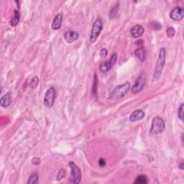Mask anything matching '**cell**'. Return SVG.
<instances>
[{"label": "cell", "mask_w": 184, "mask_h": 184, "mask_svg": "<svg viewBox=\"0 0 184 184\" xmlns=\"http://www.w3.org/2000/svg\"><path fill=\"white\" fill-rule=\"evenodd\" d=\"M165 59H166V51L164 48H162L160 50V52H159L158 58H157L155 70L153 72V76H152V81H153L158 80L159 78L161 76L165 65Z\"/></svg>", "instance_id": "1"}, {"label": "cell", "mask_w": 184, "mask_h": 184, "mask_svg": "<svg viewBox=\"0 0 184 184\" xmlns=\"http://www.w3.org/2000/svg\"><path fill=\"white\" fill-rule=\"evenodd\" d=\"M130 89V84L129 82H126L122 85L117 86L109 94V98L111 99H114V100L122 99L127 94Z\"/></svg>", "instance_id": "2"}, {"label": "cell", "mask_w": 184, "mask_h": 184, "mask_svg": "<svg viewBox=\"0 0 184 184\" xmlns=\"http://www.w3.org/2000/svg\"><path fill=\"white\" fill-rule=\"evenodd\" d=\"M165 128V122L161 117H155L152 119L151 128L150 130V135H157L162 133Z\"/></svg>", "instance_id": "3"}, {"label": "cell", "mask_w": 184, "mask_h": 184, "mask_svg": "<svg viewBox=\"0 0 184 184\" xmlns=\"http://www.w3.org/2000/svg\"><path fill=\"white\" fill-rule=\"evenodd\" d=\"M103 29V22L101 18H97L93 25V27L90 35V42L94 43L97 41L99 35Z\"/></svg>", "instance_id": "4"}, {"label": "cell", "mask_w": 184, "mask_h": 184, "mask_svg": "<svg viewBox=\"0 0 184 184\" xmlns=\"http://www.w3.org/2000/svg\"><path fill=\"white\" fill-rule=\"evenodd\" d=\"M56 97V90L53 87H51L46 92L44 97V105L47 108H51L53 106Z\"/></svg>", "instance_id": "5"}, {"label": "cell", "mask_w": 184, "mask_h": 184, "mask_svg": "<svg viewBox=\"0 0 184 184\" xmlns=\"http://www.w3.org/2000/svg\"><path fill=\"white\" fill-rule=\"evenodd\" d=\"M71 168V180L74 183H79L81 180V169L74 162H70L69 163Z\"/></svg>", "instance_id": "6"}, {"label": "cell", "mask_w": 184, "mask_h": 184, "mask_svg": "<svg viewBox=\"0 0 184 184\" xmlns=\"http://www.w3.org/2000/svg\"><path fill=\"white\" fill-rule=\"evenodd\" d=\"M146 84V79L144 75H140L135 81V84L132 86V92L133 94H137L142 92Z\"/></svg>", "instance_id": "7"}, {"label": "cell", "mask_w": 184, "mask_h": 184, "mask_svg": "<svg viewBox=\"0 0 184 184\" xmlns=\"http://www.w3.org/2000/svg\"><path fill=\"white\" fill-rule=\"evenodd\" d=\"M170 17L174 21H180L183 19L184 16L183 8L175 6L170 12Z\"/></svg>", "instance_id": "8"}, {"label": "cell", "mask_w": 184, "mask_h": 184, "mask_svg": "<svg viewBox=\"0 0 184 184\" xmlns=\"http://www.w3.org/2000/svg\"><path fill=\"white\" fill-rule=\"evenodd\" d=\"M79 37V33L73 30H68L64 33V38L65 40L69 43H74V41L77 40Z\"/></svg>", "instance_id": "9"}, {"label": "cell", "mask_w": 184, "mask_h": 184, "mask_svg": "<svg viewBox=\"0 0 184 184\" xmlns=\"http://www.w3.org/2000/svg\"><path fill=\"white\" fill-rule=\"evenodd\" d=\"M145 113L144 111L142 109H138V110H135L130 114V122H137V121L142 120V119L145 117Z\"/></svg>", "instance_id": "10"}, {"label": "cell", "mask_w": 184, "mask_h": 184, "mask_svg": "<svg viewBox=\"0 0 184 184\" xmlns=\"http://www.w3.org/2000/svg\"><path fill=\"white\" fill-rule=\"evenodd\" d=\"M144 32H145V29L140 25H136L132 27V29L130 30L131 35H132V37L135 38H138L141 37Z\"/></svg>", "instance_id": "11"}, {"label": "cell", "mask_w": 184, "mask_h": 184, "mask_svg": "<svg viewBox=\"0 0 184 184\" xmlns=\"http://www.w3.org/2000/svg\"><path fill=\"white\" fill-rule=\"evenodd\" d=\"M63 22V16L61 14H58L55 17L53 21L52 25H51V28L53 30H59L61 27Z\"/></svg>", "instance_id": "12"}, {"label": "cell", "mask_w": 184, "mask_h": 184, "mask_svg": "<svg viewBox=\"0 0 184 184\" xmlns=\"http://www.w3.org/2000/svg\"><path fill=\"white\" fill-rule=\"evenodd\" d=\"M12 102V95L10 92H8L7 94H6L5 95L3 96L1 98V100H0V105L1 107H8L10 105Z\"/></svg>", "instance_id": "13"}, {"label": "cell", "mask_w": 184, "mask_h": 184, "mask_svg": "<svg viewBox=\"0 0 184 184\" xmlns=\"http://www.w3.org/2000/svg\"><path fill=\"white\" fill-rule=\"evenodd\" d=\"M19 19H20V14H19V11L15 9V10L14 11V15H13V17L12 18V19L10 20V25L12 27H15V26H17L19 24Z\"/></svg>", "instance_id": "14"}, {"label": "cell", "mask_w": 184, "mask_h": 184, "mask_svg": "<svg viewBox=\"0 0 184 184\" xmlns=\"http://www.w3.org/2000/svg\"><path fill=\"white\" fill-rule=\"evenodd\" d=\"M135 56L141 62H143L145 59V51L142 47L139 48L135 51Z\"/></svg>", "instance_id": "15"}, {"label": "cell", "mask_w": 184, "mask_h": 184, "mask_svg": "<svg viewBox=\"0 0 184 184\" xmlns=\"http://www.w3.org/2000/svg\"><path fill=\"white\" fill-rule=\"evenodd\" d=\"M119 9V3L117 2V4H115L113 7L111 9L110 12L109 13V18L110 19H113L114 17H115L116 15L117 14V12H118Z\"/></svg>", "instance_id": "16"}, {"label": "cell", "mask_w": 184, "mask_h": 184, "mask_svg": "<svg viewBox=\"0 0 184 184\" xmlns=\"http://www.w3.org/2000/svg\"><path fill=\"white\" fill-rule=\"evenodd\" d=\"M147 183H148V180H147V177L143 175H139L134 182V183L137 184H146Z\"/></svg>", "instance_id": "17"}, {"label": "cell", "mask_w": 184, "mask_h": 184, "mask_svg": "<svg viewBox=\"0 0 184 184\" xmlns=\"http://www.w3.org/2000/svg\"><path fill=\"white\" fill-rule=\"evenodd\" d=\"M99 69H100V71H102V72H104V73L107 72V71H109V70H110L111 68H110V66H109L108 61L104 62V63H102L100 64V66H99Z\"/></svg>", "instance_id": "18"}, {"label": "cell", "mask_w": 184, "mask_h": 184, "mask_svg": "<svg viewBox=\"0 0 184 184\" xmlns=\"http://www.w3.org/2000/svg\"><path fill=\"white\" fill-rule=\"evenodd\" d=\"M38 179H39V176H38V174L36 173H32V175H30V177L29 178V180H27V183H37L38 182Z\"/></svg>", "instance_id": "19"}, {"label": "cell", "mask_w": 184, "mask_h": 184, "mask_svg": "<svg viewBox=\"0 0 184 184\" xmlns=\"http://www.w3.org/2000/svg\"><path fill=\"white\" fill-rule=\"evenodd\" d=\"M39 84V78L38 76H34L32 79H31L30 83V87L31 89H36Z\"/></svg>", "instance_id": "20"}, {"label": "cell", "mask_w": 184, "mask_h": 184, "mask_svg": "<svg viewBox=\"0 0 184 184\" xmlns=\"http://www.w3.org/2000/svg\"><path fill=\"white\" fill-rule=\"evenodd\" d=\"M183 109H184V105L183 103L180 104V107H178V118L183 122Z\"/></svg>", "instance_id": "21"}, {"label": "cell", "mask_w": 184, "mask_h": 184, "mask_svg": "<svg viewBox=\"0 0 184 184\" xmlns=\"http://www.w3.org/2000/svg\"><path fill=\"white\" fill-rule=\"evenodd\" d=\"M166 35L168 38H173L175 35V30L173 27H169L166 30Z\"/></svg>", "instance_id": "22"}, {"label": "cell", "mask_w": 184, "mask_h": 184, "mask_svg": "<svg viewBox=\"0 0 184 184\" xmlns=\"http://www.w3.org/2000/svg\"><path fill=\"white\" fill-rule=\"evenodd\" d=\"M117 53H113L112 55L110 60H109V61H108V63H109V66H110L111 69H112V68L114 66V64H115L116 61H117Z\"/></svg>", "instance_id": "23"}, {"label": "cell", "mask_w": 184, "mask_h": 184, "mask_svg": "<svg viewBox=\"0 0 184 184\" xmlns=\"http://www.w3.org/2000/svg\"><path fill=\"white\" fill-rule=\"evenodd\" d=\"M94 84H93L92 87V92L94 94H97V85H98V79L97 74H94Z\"/></svg>", "instance_id": "24"}, {"label": "cell", "mask_w": 184, "mask_h": 184, "mask_svg": "<svg viewBox=\"0 0 184 184\" xmlns=\"http://www.w3.org/2000/svg\"><path fill=\"white\" fill-rule=\"evenodd\" d=\"M66 170H64V169H61L59 171L58 174L57 175V180H58V181H60V180H62L63 178H65L66 176Z\"/></svg>", "instance_id": "25"}, {"label": "cell", "mask_w": 184, "mask_h": 184, "mask_svg": "<svg viewBox=\"0 0 184 184\" xmlns=\"http://www.w3.org/2000/svg\"><path fill=\"white\" fill-rule=\"evenodd\" d=\"M151 27L152 29L155 30H160L162 28V25L159 22H152Z\"/></svg>", "instance_id": "26"}, {"label": "cell", "mask_w": 184, "mask_h": 184, "mask_svg": "<svg viewBox=\"0 0 184 184\" xmlns=\"http://www.w3.org/2000/svg\"><path fill=\"white\" fill-rule=\"evenodd\" d=\"M108 54V51L106 48H102L99 51V56L101 58H106Z\"/></svg>", "instance_id": "27"}, {"label": "cell", "mask_w": 184, "mask_h": 184, "mask_svg": "<svg viewBox=\"0 0 184 184\" xmlns=\"http://www.w3.org/2000/svg\"><path fill=\"white\" fill-rule=\"evenodd\" d=\"M40 162H41L40 159L38 157H35L32 159V165H38L40 163Z\"/></svg>", "instance_id": "28"}, {"label": "cell", "mask_w": 184, "mask_h": 184, "mask_svg": "<svg viewBox=\"0 0 184 184\" xmlns=\"http://www.w3.org/2000/svg\"><path fill=\"white\" fill-rule=\"evenodd\" d=\"M99 165L100 167H104L106 165V160L104 158H100L99 160Z\"/></svg>", "instance_id": "29"}, {"label": "cell", "mask_w": 184, "mask_h": 184, "mask_svg": "<svg viewBox=\"0 0 184 184\" xmlns=\"http://www.w3.org/2000/svg\"><path fill=\"white\" fill-rule=\"evenodd\" d=\"M142 43H143V42H142V40H138L136 41L135 42V44L138 45H140V46H142Z\"/></svg>", "instance_id": "30"}, {"label": "cell", "mask_w": 184, "mask_h": 184, "mask_svg": "<svg viewBox=\"0 0 184 184\" xmlns=\"http://www.w3.org/2000/svg\"><path fill=\"white\" fill-rule=\"evenodd\" d=\"M178 167H179V168H180V169H181V170H183V162H181V163H180V165H179V166H178Z\"/></svg>", "instance_id": "31"}]
</instances>
